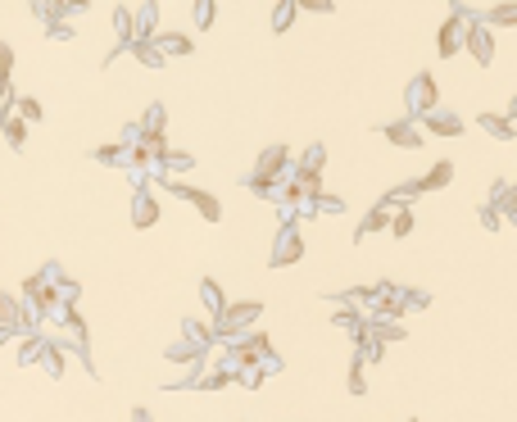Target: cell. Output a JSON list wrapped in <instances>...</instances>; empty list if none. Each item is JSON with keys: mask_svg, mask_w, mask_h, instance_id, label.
<instances>
[{"mask_svg": "<svg viewBox=\"0 0 517 422\" xmlns=\"http://www.w3.org/2000/svg\"><path fill=\"white\" fill-rule=\"evenodd\" d=\"M18 109H23V118H41V109H36V100H23V104H18Z\"/></svg>", "mask_w": 517, "mask_h": 422, "instance_id": "1", "label": "cell"}]
</instances>
